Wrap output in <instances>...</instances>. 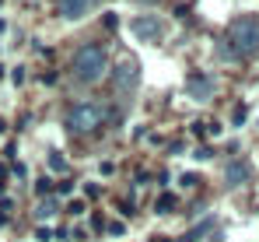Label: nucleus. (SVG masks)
<instances>
[{
	"label": "nucleus",
	"mask_w": 259,
	"mask_h": 242,
	"mask_svg": "<svg viewBox=\"0 0 259 242\" xmlns=\"http://www.w3.org/2000/svg\"><path fill=\"white\" fill-rule=\"evenodd\" d=\"M91 4H95V0H56V11H60V18L77 21V18H84V14H88Z\"/></svg>",
	"instance_id": "nucleus-6"
},
{
	"label": "nucleus",
	"mask_w": 259,
	"mask_h": 242,
	"mask_svg": "<svg viewBox=\"0 0 259 242\" xmlns=\"http://www.w3.org/2000/svg\"><path fill=\"white\" fill-rule=\"evenodd\" d=\"M186 88H189L193 98H210V95H214V81L203 78V74H193V78L186 81Z\"/></svg>",
	"instance_id": "nucleus-7"
},
{
	"label": "nucleus",
	"mask_w": 259,
	"mask_h": 242,
	"mask_svg": "<svg viewBox=\"0 0 259 242\" xmlns=\"http://www.w3.org/2000/svg\"><path fill=\"white\" fill-rule=\"evenodd\" d=\"M70 130H77V133H91V130H98L102 126V106L98 102H77L74 109H70Z\"/></svg>",
	"instance_id": "nucleus-3"
},
{
	"label": "nucleus",
	"mask_w": 259,
	"mask_h": 242,
	"mask_svg": "<svg viewBox=\"0 0 259 242\" xmlns=\"http://www.w3.org/2000/svg\"><path fill=\"white\" fill-rule=\"evenodd\" d=\"M70 71H74V78L81 81V84H95V81L105 78V71H109V53L102 46H81L74 53Z\"/></svg>",
	"instance_id": "nucleus-2"
},
{
	"label": "nucleus",
	"mask_w": 259,
	"mask_h": 242,
	"mask_svg": "<svg viewBox=\"0 0 259 242\" xmlns=\"http://www.w3.org/2000/svg\"><path fill=\"white\" fill-rule=\"evenodd\" d=\"M154 207H158V214H168V211H172V207H175V197H172V193H161Z\"/></svg>",
	"instance_id": "nucleus-9"
},
{
	"label": "nucleus",
	"mask_w": 259,
	"mask_h": 242,
	"mask_svg": "<svg viewBox=\"0 0 259 242\" xmlns=\"http://www.w3.org/2000/svg\"><path fill=\"white\" fill-rule=\"evenodd\" d=\"M228 49L235 56H256L259 53V18L252 14H242L228 25Z\"/></svg>",
	"instance_id": "nucleus-1"
},
{
	"label": "nucleus",
	"mask_w": 259,
	"mask_h": 242,
	"mask_svg": "<svg viewBox=\"0 0 259 242\" xmlns=\"http://www.w3.org/2000/svg\"><path fill=\"white\" fill-rule=\"evenodd\" d=\"M109 232H112V235H123V232H126V225H123V221H112V225H109Z\"/></svg>",
	"instance_id": "nucleus-11"
},
{
	"label": "nucleus",
	"mask_w": 259,
	"mask_h": 242,
	"mask_svg": "<svg viewBox=\"0 0 259 242\" xmlns=\"http://www.w3.org/2000/svg\"><path fill=\"white\" fill-rule=\"evenodd\" d=\"M112 78H116V88H119V91H133V88H137V81H140V67H137V60H133V56L116 60Z\"/></svg>",
	"instance_id": "nucleus-4"
},
{
	"label": "nucleus",
	"mask_w": 259,
	"mask_h": 242,
	"mask_svg": "<svg viewBox=\"0 0 259 242\" xmlns=\"http://www.w3.org/2000/svg\"><path fill=\"white\" fill-rule=\"evenodd\" d=\"M49 168H53V172H56V168L63 172V168H67V158H63L60 151H53V155H49Z\"/></svg>",
	"instance_id": "nucleus-10"
},
{
	"label": "nucleus",
	"mask_w": 259,
	"mask_h": 242,
	"mask_svg": "<svg viewBox=\"0 0 259 242\" xmlns=\"http://www.w3.org/2000/svg\"><path fill=\"white\" fill-rule=\"evenodd\" d=\"M224 179H228V186H242V183L249 179V165H245V161H231V165L224 168Z\"/></svg>",
	"instance_id": "nucleus-8"
},
{
	"label": "nucleus",
	"mask_w": 259,
	"mask_h": 242,
	"mask_svg": "<svg viewBox=\"0 0 259 242\" xmlns=\"http://www.w3.org/2000/svg\"><path fill=\"white\" fill-rule=\"evenodd\" d=\"M161 32H165V28H161V21H158L154 14H140V18L133 21V36L144 39V42H158Z\"/></svg>",
	"instance_id": "nucleus-5"
}]
</instances>
